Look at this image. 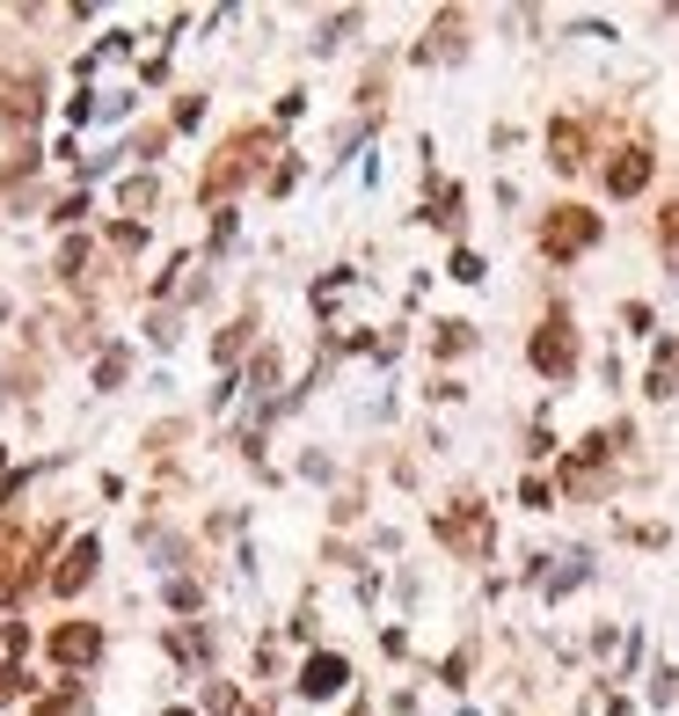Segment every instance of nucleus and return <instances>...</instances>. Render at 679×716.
I'll return each mask as SVG.
<instances>
[{
    "mask_svg": "<svg viewBox=\"0 0 679 716\" xmlns=\"http://www.w3.org/2000/svg\"><path fill=\"white\" fill-rule=\"evenodd\" d=\"M264 154H270V132H234V139L219 147V161L205 169V183H197V191H205V205H219L234 183H248V175L264 169Z\"/></svg>",
    "mask_w": 679,
    "mask_h": 716,
    "instance_id": "nucleus-1",
    "label": "nucleus"
},
{
    "mask_svg": "<svg viewBox=\"0 0 679 716\" xmlns=\"http://www.w3.org/2000/svg\"><path fill=\"white\" fill-rule=\"evenodd\" d=\"M534 373H548V380H570L578 373V329H570L562 307L534 329Z\"/></svg>",
    "mask_w": 679,
    "mask_h": 716,
    "instance_id": "nucleus-2",
    "label": "nucleus"
},
{
    "mask_svg": "<svg viewBox=\"0 0 679 716\" xmlns=\"http://www.w3.org/2000/svg\"><path fill=\"white\" fill-rule=\"evenodd\" d=\"M592 242H599V220H592L584 205H556L548 227H541V248H548V256H578V248H592Z\"/></svg>",
    "mask_w": 679,
    "mask_h": 716,
    "instance_id": "nucleus-3",
    "label": "nucleus"
},
{
    "mask_svg": "<svg viewBox=\"0 0 679 716\" xmlns=\"http://www.w3.org/2000/svg\"><path fill=\"white\" fill-rule=\"evenodd\" d=\"M438 542H453V548H468V556H483V548H489V512L475 505V497H461L453 512H438Z\"/></svg>",
    "mask_w": 679,
    "mask_h": 716,
    "instance_id": "nucleus-4",
    "label": "nucleus"
},
{
    "mask_svg": "<svg viewBox=\"0 0 679 716\" xmlns=\"http://www.w3.org/2000/svg\"><path fill=\"white\" fill-rule=\"evenodd\" d=\"M643 183H651V147H643V139H629V147L607 161V191H614V198H635Z\"/></svg>",
    "mask_w": 679,
    "mask_h": 716,
    "instance_id": "nucleus-5",
    "label": "nucleus"
},
{
    "mask_svg": "<svg viewBox=\"0 0 679 716\" xmlns=\"http://www.w3.org/2000/svg\"><path fill=\"white\" fill-rule=\"evenodd\" d=\"M102 651V629L96 621H66V629H51V658H59V666H88V658H96Z\"/></svg>",
    "mask_w": 679,
    "mask_h": 716,
    "instance_id": "nucleus-6",
    "label": "nucleus"
},
{
    "mask_svg": "<svg viewBox=\"0 0 679 716\" xmlns=\"http://www.w3.org/2000/svg\"><path fill=\"white\" fill-rule=\"evenodd\" d=\"M96 563H102V548H96V534H81V542L66 548V563L51 570V593H81L88 578H96Z\"/></svg>",
    "mask_w": 679,
    "mask_h": 716,
    "instance_id": "nucleus-7",
    "label": "nucleus"
},
{
    "mask_svg": "<svg viewBox=\"0 0 679 716\" xmlns=\"http://www.w3.org/2000/svg\"><path fill=\"white\" fill-rule=\"evenodd\" d=\"M548 161H556L562 175L584 169V124L578 118H556V124H548Z\"/></svg>",
    "mask_w": 679,
    "mask_h": 716,
    "instance_id": "nucleus-8",
    "label": "nucleus"
},
{
    "mask_svg": "<svg viewBox=\"0 0 679 716\" xmlns=\"http://www.w3.org/2000/svg\"><path fill=\"white\" fill-rule=\"evenodd\" d=\"M343 680H351V666H343L337 651H322V658H307V672H300V694H315V702H322V694H337Z\"/></svg>",
    "mask_w": 679,
    "mask_h": 716,
    "instance_id": "nucleus-9",
    "label": "nucleus"
},
{
    "mask_svg": "<svg viewBox=\"0 0 679 716\" xmlns=\"http://www.w3.org/2000/svg\"><path fill=\"white\" fill-rule=\"evenodd\" d=\"M657 402L665 396H679V344H657V359H651V380H643Z\"/></svg>",
    "mask_w": 679,
    "mask_h": 716,
    "instance_id": "nucleus-10",
    "label": "nucleus"
},
{
    "mask_svg": "<svg viewBox=\"0 0 679 716\" xmlns=\"http://www.w3.org/2000/svg\"><path fill=\"white\" fill-rule=\"evenodd\" d=\"M0 110H8V124H29L45 110V88H37V81H8V102H0Z\"/></svg>",
    "mask_w": 679,
    "mask_h": 716,
    "instance_id": "nucleus-11",
    "label": "nucleus"
},
{
    "mask_svg": "<svg viewBox=\"0 0 679 716\" xmlns=\"http://www.w3.org/2000/svg\"><path fill=\"white\" fill-rule=\"evenodd\" d=\"M23 593V578H15V542L0 534V599H15Z\"/></svg>",
    "mask_w": 679,
    "mask_h": 716,
    "instance_id": "nucleus-12",
    "label": "nucleus"
},
{
    "mask_svg": "<svg viewBox=\"0 0 679 716\" xmlns=\"http://www.w3.org/2000/svg\"><path fill=\"white\" fill-rule=\"evenodd\" d=\"M248 329H256V321H234V329H219V359H242V351H248Z\"/></svg>",
    "mask_w": 679,
    "mask_h": 716,
    "instance_id": "nucleus-13",
    "label": "nucleus"
},
{
    "mask_svg": "<svg viewBox=\"0 0 679 716\" xmlns=\"http://www.w3.org/2000/svg\"><path fill=\"white\" fill-rule=\"evenodd\" d=\"M468 344H475L468 321H446V329H438V359H453V351H468Z\"/></svg>",
    "mask_w": 679,
    "mask_h": 716,
    "instance_id": "nucleus-14",
    "label": "nucleus"
},
{
    "mask_svg": "<svg viewBox=\"0 0 679 716\" xmlns=\"http://www.w3.org/2000/svg\"><path fill=\"white\" fill-rule=\"evenodd\" d=\"M146 205H154V175H132L124 183V213H146Z\"/></svg>",
    "mask_w": 679,
    "mask_h": 716,
    "instance_id": "nucleus-15",
    "label": "nucleus"
},
{
    "mask_svg": "<svg viewBox=\"0 0 679 716\" xmlns=\"http://www.w3.org/2000/svg\"><path fill=\"white\" fill-rule=\"evenodd\" d=\"M96 380H102V388H118V380H124V351H102V366H96Z\"/></svg>",
    "mask_w": 679,
    "mask_h": 716,
    "instance_id": "nucleus-16",
    "label": "nucleus"
},
{
    "mask_svg": "<svg viewBox=\"0 0 679 716\" xmlns=\"http://www.w3.org/2000/svg\"><path fill=\"white\" fill-rule=\"evenodd\" d=\"M81 264H88V242H66V256H59V271L81 278Z\"/></svg>",
    "mask_w": 679,
    "mask_h": 716,
    "instance_id": "nucleus-17",
    "label": "nucleus"
},
{
    "mask_svg": "<svg viewBox=\"0 0 679 716\" xmlns=\"http://www.w3.org/2000/svg\"><path fill=\"white\" fill-rule=\"evenodd\" d=\"M657 227H665V248L679 256V205H665V220H657Z\"/></svg>",
    "mask_w": 679,
    "mask_h": 716,
    "instance_id": "nucleus-18",
    "label": "nucleus"
}]
</instances>
